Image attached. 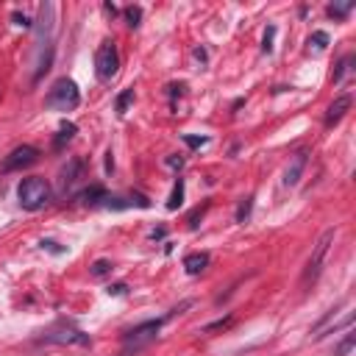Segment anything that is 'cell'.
<instances>
[{"mask_svg": "<svg viewBox=\"0 0 356 356\" xmlns=\"http://www.w3.org/2000/svg\"><path fill=\"white\" fill-rule=\"evenodd\" d=\"M15 20H17V26H23V28H31V26H34V23H31L26 15H15Z\"/></svg>", "mask_w": 356, "mask_h": 356, "instance_id": "obj_22", "label": "cell"}, {"mask_svg": "<svg viewBox=\"0 0 356 356\" xmlns=\"http://www.w3.org/2000/svg\"><path fill=\"white\" fill-rule=\"evenodd\" d=\"M117 70H120V53L112 42H103L95 53V73L100 81H112L117 75Z\"/></svg>", "mask_w": 356, "mask_h": 356, "instance_id": "obj_4", "label": "cell"}, {"mask_svg": "<svg viewBox=\"0 0 356 356\" xmlns=\"http://www.w3.org/2000/svg\"><path fill=\"white\" fill-rule=\"evenodd\" d=\"M350 109V95H339L331 106H328V112H326V125L331 128V125H337L342 117H345V112Z\"/></svg>", "mask_w": 356, "mask_h": 356, "instance_id": "obj_9", "label": "cell"}, {"mask_svg": "<svg viewBox=\"0 0 356 356\" xmlns=\"http://www.w3.org/2000/svg\"><path fill=\"white\" fill-rule=\"evenodd\" d=\"M309 42H314V48H326V45H328V34H323V31H314Z\"/></svg>", "mask_w": 356, "mask_h": 356, "instance_id": "obj_21", "label": "cell"}, {"mask_svg": "<svg viewBox=\"0 0 356 356\" xmlns=\"http://www.w3.org/2000/svg\"><path fill=\"white\" fill-rule=\"evenodd\" d=\"M350 9H353V3H331V6H328V15H331V17H337V20H342Z\"/></svg>", "mask_w": 356, "mask_h": 356, "instance_id": "obj_16", "label": "cell"}, {"mask_svg": "<svg viewBox=\"0 0 356 356\" xmlns=\"http://www.w3.org/2000/svg\"><path fill=\"white\" fill-rule=\"evenodd\" d=\"M353 345H356V334H353V331H348V334H345V339L334 348V356H348V353L353 350Z\"/></svg>", "mask_w": 356, "mask_h": 356, "instance_id": "obj_13", "label": "cell"}, {"mask_svg": "<svg viewBox=\"0 0 356 356\" xmlns=\"http://www.w3.org/2000/svg\"><path fill=\"white\" fill-rule=\"evenodd\" d=\"M348 64H350V56H345V59L337 64V70H334V81H337V84H339V81H342V75L348 73Z\"/></svg>", "mask_w": 356, "mask_h": 356, "instance_id": "obj_19", "label": "cell"}, {"mask_svg": "<svg viewBox=\"0 0 356 356\" xmlns=\"http://www.w3.org/2000/svg\"><path fill=\"white\" fill-rule=\"evenodd\" d=\"M161 323H164V317L161 320H148V323H139V326H134L131 331H125V337H123V345H125V350H139V348H145L148 342H153L156 339V334H159V328H161Z\"/></svg>", "mask_w": 356, "mask_h": 356, "instance_id": "obj_5", "label": "cell"}, {"mask_svg": "<svg viewBox=\"0 0 356 356\" xmlns=\"http://www.w3.org/2000/svg\"><path fill=\"white\" fill-rule=\"evenodd\" d=\"M51 184L39 175H31V178H23L17 184V201L26 212H39L51 204Z\"/></svg>", "mask_w": 356, "mask_h": 356, "instance_id": "obj_1", "label": "cell"}, {"mask_svg": "<svg viewBox=\"0 0 356 356\" xmlns=\"http://www.w3.org/2000/svg\"><path fill=\"white\" fill-rule=\"evenodd\" d=\"M131 100H134V89L120 92V95H117V112H120V114H125V112H128V106H131Z\"/></svg>", "mask_w": 356, "mask_h": 356, "instance_id": "obj_15", "label": "cell"}, {"mask_svg": "<svg viewBox=\"0 0 356 356\" xmlns=\"http://www.w3.org/2000/svg\"><path fill=\"white\" fill-rule=\"evenodd\" d=\"M106 292H109V295H123V292H125V284H114V287H109Z\"/></svg>", "mask_w": 356, "mask_h": 356, "instance_id": "obj_23", "label": "cell"}, {"mask_svg": "<svg viewBox=\"0 0 356 356\" xmlns=\"http://www.w3.org/2000/svg\"><path fill=\"white\" fill-rule=\"evenodd\" d=\"M331 245H334V229L323 231V237L314 242L312 256H309L306 270H303V278H301V284H303V287H309V284H314V281H317V276H320V270H323V265H326V256H328Z\"/></svg>", "mask_w": 356, "mask_h": 356, "instance_id": "obj_3", "label": "cell"}, {"mask_svg": "<svg viewBox=\"0 0 356 356\" xmlns=\"http://www.w3.org/2000/svg\"><path fill=\"white\" fill-rule=\"evenodd\" d=\"M112 273V262H106V259H98L95 265H92V276L95 278H100V276H109Z\"/></svg>", "mask_w": 356, "mask_h": 356, "instance_id": "obj_17", "label": "cell"}, {"mask_svg": "<svg viewBox=\"0 0 356 356\" xmlns=\"http://www.w3.org/2000/svg\"><path fill=\"white\" fill-rule=\"evenodd\" d=\"M37 159H39V150H37L34 145H20V148H15V150L6 156L3 164H0V172H17V170H23V167H31Z\"/></svg>", "mask_w": 356, "mask_h": 356, "instance_id": "obj_7", "label": "cell"}, {"mask_svg": "<svg viewBox=\"0 0 356 356\" xmlns=\"http://www.w3.org/2000/svg\"><path fill=\"white\" fill-rule=\"evenodd\" d=\"M87 204H92V206H98V204H103V198H106V190L103 187H89L84 195H81Z\"/></svg>", "mask_w": 356, "mask_h": 356, "instance_id": "obj_14", "label": "cell"}, {"mask_svg": "<svg viewBox=\"0 0 356 356\" xmlns=\"http://www.w3.org/2000/svg\"><path fill=\"white\" fill-rule=\"evenodd\" d=\"M181 164H184V161H181V159H175V156L167 159V167H181Z\"/></svg>", "mask_w": 356, "mask_h": 356, "instance_id": "obj_25", "label": "cell"}, {"mask_svg": "<svg viewBox=\"0 0 356 356\" xmlns=\"http://www.w3.org/2000/svg\"><path fill=\"white\" fill-rule=\"evenodd\" d=\"M184 139H187L193 148H198V145H204V142H206V136H201V139H198V136H184Z\"/></svg>", "mask_w": 356, "mask_h": 356, "instance_id": "obj_24", "label": "cell"}, {"mask_svg": "<svg viewBox=\"0 0 356 356\" xmlns=\"http://www.w3.org/2000/svg\"><path fill=\"white\" fill-rule=\"evenodd\" d=\"M248 215H251V198H245V201L240 204V209H237V223H242Z\"/></svg>", "mask_w": 356, "mask_h": 356, "instance_id": "obj_20", "label": "cell"}, {"mask_svg": "<svg viewBox=\"0 0 356 356\" xmlns=\"http://www.w3.org/2000/svg\"><path fill=\"white\" fill-rule=\"evenodd\" d=\"M45 342H59V345H89V334H84L81 328L75 326H67V323H59L56 328H48L42 334Z\"/></svg>", "mask_w": 356, "mask_h": 356, "instance_id": "obj_6", "label": "cell"}, {"mask_svg": "<svg viewBox=\"0 0 356 356\" xmlns=\"http://www.w3.org/2000/svg\"><path fill=\"white\" fill-rule=\"evenodd\" d=\"M75 123H62V128H59V134H56V142H53V148L56 150H62L64 148V142H70L73 136H75Z\"/></svg>", "mask_w": 356, "mask_h": 356, "instance_id": "obj_12", "label": "cell"}, {"mask_svg": "<svg viewBox=\"0 0 356 356\" xmlns=\"http://www.w3.org/2000/svg\"><path fill=\"white\" fill-rule=\"evenodd\" d=\"M303 170H306V153H303V150H298V153L290 159V164H287V172H284V187H298Z\"/></svg>", "mask_w": 356, "mask_h": 356, "instance_id": "obj_8", "label": "cell"}, {"mask_svg": "<svg viewBox=\"0 0 356 356\" xmlns=\"http://www.w3.org/2000/svg\"><path fill=\"white\" fill-rule=\"evenodd\" d=\"M78 103H81V92H78L75 81H70V78H59L45 98V106L56 109V112H73V109H78Z\"/></svg>", "mask_w": 356, "mask_h": 356, "instance_id": "obj_2", "label": "cell"}, {"mask_svg": "<svg viewBox=\"0 0 356 356\" xmlns=\"http://www.w3.org/2000/svg\"><path fill=\"white\" fill-rule=\"evenodd\" d=\"M184 204V178H178L175 181V187H172V193H170V201H167V209L170 212H175L178 206Z\"/></svg>", "mask_w": 356, "mask_h": 356, "instance_id": "obj_11", "label": "cell"}, {"mask_svg": "<svg viewBox=\"0 0 356 356\" xmlns=\"http://www.w3.org/2000/svg\"><path fill=\"white\" fill-rule=\"evenodd\" d=\"M139 17H142V9H139V6H128V9H125V20H128L131 28L139 26Z\"/></svg>", "mask_w": 356, "mask_h": 356, "instance_id": "obj_18", "label": "cell"}, {"mask_svg": "<svg viewBox=\"0 0 356 356\" xmlns=\"http://www.w3.org/2000/svg\"><path fill=\"white\" fill-rule=\"evenodd\" d=\"M209 267V253H190L187 259H184V270L190 273V276H198V273H204Z\"/></svg>", "mask_w": 356, "mask_h": 356, "instance_id": "obj_10", "label": "cell"}]
</instances>
